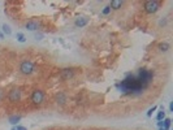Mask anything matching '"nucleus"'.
I'll list each match as a JSON object with an SVG mask.
<instances>
[{
  "mask_svg": "<svg viewBox=\"0 0 173 130\" xmlns=\"http://www.w3.org/2000/svg\"><path fill=\"white\" fill-rule=\"evenodd\" d=\"M154 79V72L147 68H140L137 74L128 73L122 81L116 83V89L124 94L130 96L140 95L152 82Z\"/></svg>",
  "mask_w": 173,
  "mask_h": 130,
  "instance_id": "f257e3e1",
  "label": "nucleus"
},
{
  "mask_svg": "<svg viewBox=\"0 0 173 130\" xmlns=\"http://www.w3.org/2000/svg\"><path fill=\"white\" fill-rule=\"evenodd\" d=\"M20 73L24 75H31L35 72V64L31 60H24L20 64Z\"/></svg>",
  "mask_w": 173,
  "mask_h": 130,
  "instance_id": "f03ea898",
  "label": "nucleus"
},
{
  "mask_svg": "<svg viewBox=\"0 0 173 130\" xmlns=\"http://www.w3.org/2000/svg\"><path fill=\"white\" fill-rule=\"evenodd\" d=\"M160 5H161V3L158 1V0H148V1L144 3L143 8H144V12L147 14H154V13H156L159 10Z\"/></svg>",
  "mask_w": 173,
  "mask_h": 130,
  "instance_id": "7ed1b4c3",
  "label": "nucleus"
},
{
  "mask_svg": "<svg viewBox=\"0 0 173 130\" xmlns=\"http://www.w3.org/2000/svg\"><path fill=\"white\" fill-rule=\"evenodd\" d=\"M22 99V91L20 87H13L9 93H8V100L10 103H18Z\"/></svg>",
  "mask_w": 173,
  "mask_h": 130,
  "instance_id": "20e7f679",
  "label": "nucleus"
},
{
  "mask_svg": "<svg viewBox=\"0 0 173 130\" xmlns=\"http://www.w3.org/2000/svg\"><path fill=\"white\" fill-rule=\"evenodd\" d=\"M44 91H42V90H34L33 91V94H31V103L35 104V105H40V104H43V101H44Z\"/></svg>",
  "mask_w": 173,
  "mask_h": 130,
  "instance_id": "39448f33",
  "label": "nucleus"
},
{
  "mask_svg": "<svg viewBox=\"0 0 173 130\" xmlns=\"http://www.w3.org/2000/svg\"><path fill=\"white\" fill-rule=\"evenodd\" d=\"M74 69L73 68H64V69H61V72H60V77L64 79V81H69L72 79L73 77H74Z\"/></svg>",
  "mask_w": 173,
  "mask_h": 130,
  "instance_id": "423d86ee",
  "label": "nucleus"
},
{
  "mask_svg": "<svg viewBox=\"0 0 173 130\" xmlns=\"http://www.w3.org/2000/svg\"><path fill=\"white\" fill-rule=\"evenodd\" d=\"M55 101H56V104H57V105H60V107L65 105V103L68 101V96H67V94H65V93H63V91L57 93V94H56V96H55Z\"/></svg>",
  "mask_w": 173,
  "mask_h": 130,
  "instance_id": "0eeeda50",
  "label": "nucleus"
},
{
  "mask_svg": "<svg viewBox=\"0 0 173 130\" xmlns=\"http://www.w3.org/2000/svg\"><path fill=\"white\" fill-rule=\"evenodd\" d=\"M25 28H26L28 30H30V31H35V30H39L40 24H39L38 21H35V20H30V21H28V22H26Z\"/></svg>",
  "mask_w": 173,
  "mask_h": 130,
  "instance_id": "6e6552de",
  "label": "nucleus"
},
{
  "mask_svg": "<svg viewBox=\"0 0 173 130\" xmlns=\"http://www.w3.org/2000/svg\"><path fill=\"white\" fill-rule=\"evenodd\" d=\"M89 24V18L85 17V16H81V17H77L75 21H74V25L77 28H85L86 25Z\"/></svg>",
  "mask_w": 173,
  "mask_h": 130,
  "instance_id": "1a4fd4ad",
  "label": "nucleus"
},
{
  "mask_svg": "<svg viewBox=\"0 0 173 130\" xmlns=\"http://www.w3.org/2000/svg\"><path fill=\"white\" fill-rule=\"evenodd\" d=\"M171 122H172V120L168 118V117H165L163 121H159L158 122V126L159 128H163V129H165V130H169L171 129Z\"/></svg>",
  "mask_w": 173,
  "mask_h": 130,
  "instance_id": "9d476101",
  "label": "nucleus"
},
{
  "mask_svg": "<svg viewBox=\"0 0 173 130\" xmlns=\"http://www.w3.org/2000/svg\"><path fill=\"white\" fill-rule=\"evenodd\" d=\"M122 5H124V1H121V0H112V1H111V4H109L111 9H115V10L120 9Z\"/></svg>",
  "mask_w": 173,
  "mask_h": 130,
  "instance_id": "9b49d317",
  "label": "nucleus"
},
{
  "mask_svg": "<svg viewBox=\"0 0 173 130\" xmlns=\"http://www.w3.org/2000/svg\"><path fill=\"white\" fill-rule=\"evenodd\" d=\"M158 48H159L160 52H168L171 50V44L168 42H161V43H159Z\"/></svg>",
  "mask_w": 173,
  "mask_h": 130,
  "instance_id": "f8f14e48",
  "label": "nucleus"
},
{
  "mask_svg": "<svg viewBox=\"0 0 173 130\" xmlns=\"http://www.w3.org/2000/svg\"><path fill=\"white\" fill-rule=\"evenodd\" d=\"M21 118H22V117H21L20 115H13V116H10V117L8 118V121H9V124H12V125L14 126V125H18V122L21 121Z\"/></svg>",
  "mask_w": 173,
  "mask_h": 130,
  "instance_id": "ddd939ff",
  "label": "nucleus"
},
{
  "mask_svg": "<svg viewBox=\"0 0 173 130\" xmlns=\"http://www.w3.org/2000/svg\"><path fill=\"white\" fill-rule=\"evenodd\" d=\"M1 29H3V34H5V35H10V34H12L10 26H9V25H7V24H4V25L1 26Z\"/></svg>",
  "mask_w": 173,
  "mask_h": 130,
  "instance_id": "4468645a",
  "label": "nucleus"
},
{
  "mask_svg": "<svg viewBox=\"0 0 173 130\" xmlns=\"http://www.w3.org/2000/svg\"><path fill=\"white\" fill-rule=\"evenodd\" d=\"M16 38H17V40H18L20 43H25V42H26V36H25L22 32H17Z\"/></svg>",
  "mask_w": 173,
  "mask_h": 130,
  "instance_id": "2eb2a0df",
  "label": "nucleus"
},
{
  "mask_svg": "<svg viewBox=\"0 0 173 130\" xmlns=\"http://www.w3.org/2000/svg\"><path fill=\"white\" fill-rule=\"evenodd\" d=\"M165 118V112H164V109H161L159 113H158V116H156V120L158 121H163Z\"/></svg>",
  "mask_w": 173,
  "mask_h": 130,
  "instance_id": "dca6fc26",
  "label": "nucleus"
},
{
  "mask_svg": "<svg viewBox=\"0 0 173 130\" xmlns=\"http://www.w3.org/2000/svg\"><path fill=\"white\" fill-rule=\"evenodd\" d=\"M156 108H158L156 105H155V107H152V108H150V109L147 111V117H151V116H152V113L156 111Z\"/></svg>",
  "mask_w": 173,
  "mask_h": 130,
  "instance_id": "f3484780",
  "label": "nucleus"
},
{
  "mask_svg": "<svg viewBox=\"0 0 173 130\" xmlns=\"http://www.w3.org/2000/svg\"><path fill=\"white\" fill-rule=\"evenodd\" d=\"M10 130H28V129H26L25 126H22V125H14Z\"/></svg>",
  "mask_w": 173,
  "mask_h": 130,
  "instance_id": "a211bd4d",
  "label": "nucleus"
},
{
  "mask_svg": "<svg viewBox=\"0 0 173 130\" xmlns=\"http://www.w3.org/2000/svg\"><path fill=\"white\" fill-rule=\"evenodd\" d=\"M102 13H103V14H109V13H111V7H109V5L104 7V9L102 10Z\"/></svg>",
  "mask_w": 173,
  "mask_h": 130,
  "instance_id": "6ab92c4d",
  "label": "nucleus"
},
{
  "mask_svg": "<svg viewBox=\"0 0 173 130\" xmlns=\"http://www.w3.org/2000/svg\"><path fill=\"white\" fill-rule=\"evenodd\" d=\"M35 39H36V40H42V39H43V34H42V32H36V34H35Z\"/></svg>",
  "mask_w": 173,
  "mask_h": 130,
  "instance_id": "aec40b11",
  "label": "nucleus"
},
{
  "mask_svg": "<svg viewBox=\"0 0 173 130\" xmlns=\"http://www.w3.org/2000/svg\"><path fill=\"white\" fill-rule=\"evenodd\" d=\"M169 111H171V112H173V103H171V104H169Z\"/></svg>",
  "mask_w": 173,
  "mask_h": 130,
  "instance_id": "412c9836",
  "label": "nucleus"
},
{
  "mask_svg": "<svg viewBox=\"0 0 173 130\" xmlns=\"http://www.w3.org/2000/svg\"><path fill=\"white\" fill-rule=\"evenodd\" d=\"M3 96H4V93H3V91H1V90H0V100H1V99H3Z\"/></svg>",
  "mask_w": 173,
  "mask_h": 130,
  "instance_id": "4be33fe9",
  "label": "nucleus"
},
{
  "mask_svg": "<svg viewBox=\"0 0 173 130\" xmlns=\"http://www.w3.org/2000/svg\"><path fill=\"white\" fill-rule=\"evenodd\" d=\"M3 38H4V34H3V32H0V39H3Z\"/></svg>",
  "mask_w": 173,
  "mask_h": 130,
  "instance_id": "5701e85b",
  "label": "nucleus"
},
{
  "mask_svg": "<svg viewBox=\"0 0 173 130\" xmlns=\"http://www.w3.org/2000/svg\"><path fill=\"white\" fill-rule=\"evenodd\" d=\"M159 130H165V129H163V128H159Z\"/></svg>",
  "mask_w": 173,
  "mask_h": 130,
  "instance_id": "b1692460",
  "label": "nucleus"
}]
</instances>
